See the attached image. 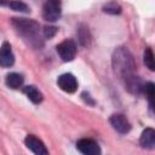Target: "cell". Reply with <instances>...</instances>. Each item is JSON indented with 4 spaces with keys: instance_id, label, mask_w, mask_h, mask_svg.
I'll return each mask as SVG.
<instances>
[{
    "instance_id": "6da1fadb",
    "label": "cell",
    "mask_w": 155,
    "mask_h": 155,
    "mask_svg": "<svg viewBox=\"0 0 155 155\" xmlns=\"http://www.w3.org/2000/svg\"><path fill=\"white\" fill-rule=\"evenodd\" d=\"M113 65H114L115 73L120 75V78L125 81V86L127 87L128 91L133 93H138L140 90H143V86L140 85L139 79L134 75V71H136L134 59L125 47H119L114 52Z\"/></svg>"
},
{
    "instance_id": "7a4b0ae2",
    "label": "cell",
    "mask_w": 155,
    "mask_h": 155,
    "mask_svg": "<svg viewBox=\"0 0 155 155\" xmlns=\"http://www.w3.org/2000/svg\"><path fill=\"white\" fill-rule=\"evenodd\" d=\"M12 25L15 27L16 31L27 40L31 46H41V39H40V25L33 19L27 18H13Z\"/></svg>"
},
{
    "instance_id": "3957f363",
    "label": "cell",
    "mask_w": 155,
    "mask_h": 155,
    "mask_svg": "<svg viewBox=\"0 0 155 155\" xmlns=\"http://www.w3.org/2000/svg\"><path fill=\"white\" fill-rule=\"evenodd\" d=\"M61 13H62L61 0H46L42 8V16L46 21L54 22L61 17Z\"/></svg>"
},
{
    "instance_id": "277c9868",
    "label": "cell",
    "mask_w": 155,
    "mask_h": 155,
    "mask_svg": "<svg viewBox=\"0 0 155 155\" xmlns=\"http://www.w3.org/2000/svg\"><path fill=\"white\" fill-rule=\"evenodd\" d=\"M57 53L59 54L63 62H70L75 58L76 54V45L73 40H64L57 45Z\"/></svg>"
},
{
    "instance_id": "5b68a950",
    "label": "cell",
    "mask_w": 155,
    "mask_h": 155,
    "mask_svg": "<svg viewBox=\"0 0 155 155\" xmlns=\"http://www.w3.org/2000/svg\"><path fill=\"white\" fill-rule=\"evenodd\" d=\"M76 148L80 153H82L85 155H98V154H101V148L97 144V142H94L93 139H90V138H82V139L78 140Z\"/></svg>"
},
{
    "instance_id": "8992f818",
    "label": "cell",
    "mask_w": 155,
    "mask_h": 155,
    "mask_svg": "<svg viewBox=\"0 0 155 155\" xmlns=\"http://www.w3.org/2000/svg\"><path fill=\"white\" fill-rule=\"evenodd\" d=\"M57 84H58V87L67 93H74L78 88V81H76L75 76L69 73L62 74L58 78Z\"/></svg>"
},
{
    "instance_id": "52a82bcc",
    "label": "cell",
    "mask_w": 155,
    "mask_h": 155,
    "mask_svg": "<svg viewBox=\"0 0 155 155\" xmlns=\"http://www.w3.org/2000/svg\"><path fill=\"white\" fill-rule=\"evenodd\" d=\"M109 121H110V125L113 126V128L115 131H117L119 133H127L131 130L130 121L122 114H114V115H111Z\"/></svg>"
},
{
    "instance_id": "ba28073f",
    "label": "cell",
    "mask_w": 155,
    "mask_h": 155,
    "mask_svg": "<svg viewBox=\"0 0 155 155\" xmlns=\"http://www.w3.org/2000/svg\"><path fill=\"white\" fill-rule=\"evenodd\" d=\"M24 143H25L27 148H28L29 150H31L34 154H38V155H47V154H48V150L46 149L45 144H44L39 138H36V137L33 136V134L27 136Z\"/></svg>"
},
{
    "instance_id": "9c48e42d",
    "label": "cell",
    "mask_w": 155,
    "mask_h": 155,
    "mask_svg": "<svg viewBox=\"0 0 155 155\" xmlns=\"http://www.w3.org/2000/svg\"><path fill=\"white\" fill-rule=\"evenodd\" d=\"M15 63V56L8 42H4L0 47V65L2 68H10Z\"/></svg>"
},
{
    "instance_id": "30bf717a",
    "label": "cell",
    "mask_w": 155,
    "mask_h": 155,
    "mask_svg": "<svg viewBox=\"0 0 155 155\" xmlns=\"http://www.w3.org/2000/svg\"><path fill=\"white\" fill-rule=\"evenodd\" d=\"M139 143H140V145L143 148L153 149L155 147V131L153 128H150V127L145 128L140 134Z\"/></svg>"
},
{
    "instance_id": "8fae6325",
    "label": "cell",
    "mask_w": 155,
    "mask_h": 155,
    "mask_svg": "<svg viewBox=\"0 0 155 155\" xmlns=\"http://www.w3.org/2000/svg\"><path fill=\"white\" fill-rule=\"evenodd\" d=\"M23 91H24V93L27 94V97H28L34 104H39V103H41L42 99H44L42 93H41L35 86H25Z\"/></svg>"
},
{
    "instance_id": "7c38bea8",
    "label": "cell",
    "mask_w": 155,
    "mask_h": 155,
    "mask_svg": "<svg viewBox=\"0 0 155 155\" xmlns=\"http://www.w3.org/2000/svg\"><path fill=\"white\" fill-rule=\"evenodd\" d=\"M23 76L18 73H10L6 75V85L10 88H19L23 85Z\"/></svg>"
},
{
    "instance_id": "4fadbf2b",
    "label": "cell",
    "mask_w": 155,
    "mask_h": 155,
    "mask_svg": "<svg viewBox=\"0 0 155 155\" xmlns=\"http://www.w3.org/2000/svg\"><path fill=\"white\" fill-rule=\"evenodd\" d=\"M144 63L145 65L149 68V70H154L155 69V64H154V54L151 48H147L144 51Z\"/></svg>"
},
{
    "instance_id": "5bb4252c",
    "label": "cell",
    "mask_w": 155,
    "mask_h": 155,
    "mask_svg": "<svg viewBox=\"0 0 155 155\" xmlns=\"http://www.w3.org/2000/svg\"><path fill=\"white\" fill-rule=\"evenodd\" d=\"M8 6L13 10V11H19V12H29V7L22 2V1H18V0H12L10 1Z\"/></svg>"
},
{
    "instance_id": "9a60e30c",
    "label": "cell",
    "mask_w": 155,
    "mask_h": 155,
    "mask_svg": "<svg viewBox=\"0 0 155 155\" xmlns=\"http://www.w3.org/2000/svg\"><path fill=\"white\" fill-rule=\"evenodd\" d=\"M103 11L107 12V13H111V15H119L121 12V7L119 4H116L115 1H111L109 4H107L104 7H103Z\"/></svg>"
},
{
    "instance_id": "2e32d148",
    "label": "cell",
    "mask_w": 155,
    "mask_h": 155,
    "mask_svg": "<svg viewBox=\"0 0 155 155\" xmlns=\"http://www.w3.org/2000/svg\"><path fill=\"white\" fill-rule=\"evenodd\" d=\"M143 90H144V92H145V94H147V97H148V99H149V104H150V107L153 108L154 90H155V87H154V84H153V82H148L147 85H144V86H143Z\"/></svg>"
},
{
    "instance_id": "e0dca14e",
    "label": "cell",
    "mask_w": 155,
    "mask_h": 155,
    "mask_svg": "<svg viewBox=\"0 0 155 155\" xmlns=\"http://www.w3.org/2000/svg\"><path fill=\"white\" fill-rule=\"evenodd\" d=\"M56 33H57L56 27H45L44 28V36L47 38V39H51L52 36H54Z\"/></svg>"
},
{
    "instance_id": "ac0fdd59",
    "label": "cell",
    "mask_w": 155,
    "mask_h": 155,
    "mask_svg": "<svg viewBox=\"0 0 155 155\" xmlns=\"http://www.w3.org/2000/svg\"><path fill=\"white\" fill-rule=\"evenodd\" d=\"M10 4V0H0V5L1 6H6Z\"/></svg>"
}]
</instances>
